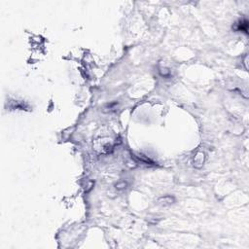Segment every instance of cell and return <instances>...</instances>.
<instances>
[{"mask_svg": "<svg viewBox=\"0 0 249 249\" xmlns=\"http://www.w3.org/2000/svg\"><path fill=\"white\" fill-rule=\"evenodd\" d=\"M233 28L237 31H244L245 33H248V21L245 19L240 20Z\"/></svg>", "mask_w": 249, "mask_h": 249, "instance_id": "cell-1", "label": "cell"}, {"mask_svg": "<svg viewBox=\"0 0 249 249\" xmlns=\"http://www.w3.org/2000/svg\"><path fill=\"white\" fill-rule=\"evenodd\" d=\"M158 203L161 204V205H164V206H167V205H170L174 203V199L172 196H163V198H160Z\"/></svg>", "mask_w": 249, "mask_h": 249, "instance_id": "cell-2", "label": "cell"}, {"mask_svg": "<svg viewBox=\"0 0 249 249\" xmlns=\"http://www.w3.org/2000/svg\"><path fill=\"white\" fill-rule=\"evenodd\" d=\"M132 156L134 157L135 160L141 161V163H143V164H154V163H153V161H151L149 158H146V157L143 156V155H138V156L132 155Z\"/></svg>", "mask_w": 249, "mask_h": 249, "instance_id": "cell-3", "label": "cell"}, {"mask_svg": "<svg viewBox=\"0 0 249 249\" xmlns=\"http://www.w3.org/2000/svg\"><path fill=\"white\" fill-rule=\"evenodd\" d=\"M117 105H118L117 102L109 103V104H107V105H106L105 107H104L103 111H104V112H111V111H114L115 109L117 108Z\"/></svg>", "mask_w": 249, "mask_h": 249, "instance_id": "cell-4", "label": "cell"}, {"mask_svg": "<svg viewBox=\"0 0 249 249\" xmlns=\"http://www.w3.org/2000/svg\"><path fill=\"white\" fill-rule=\"evenodd\" d=\"M128 187V183L126 182H120L116 184V189L117 190H125Z\"/></svg>", "mask_w": 249, "mask_h": 249, "instance_id": "cell-5", "label": "cell"}]
</instances>
